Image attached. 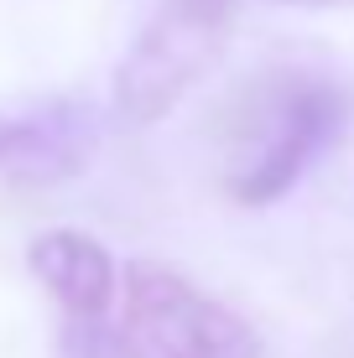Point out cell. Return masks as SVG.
Returning <instances> with one entry per match:
<instances>
[{"instance_id":"obj_4","label":"cell","mask_w":354,"mask_h":358,"mask_svg":"<svg viewBox=\"0 0 354 358\" xmlns=\"http://www.w3.org/2000/svg\"><path fill=\"white\" fill-rule=\"evenodd\" d=\"M27 265L42 280V291L73 317L79 327H94L109 317L120 296V265L94 234L83 229H47L27 244Z\"/></svg>"},{"instance_id":"obj_3","label":"cell","mask_w":354,"mask_h":358,"mask_svg":"<svg viewBox=\"0 0 354 358\" xmlns=\"http://www.w3.org/2000/svg\"><path fill=\"white\" fill-rule=\"evenodd\" d=\"M235 36V0H156L136 42L115 63V115L156 125L219 68Z\"/></svg>"},{"instance_id":"obj_6","label":"cell","mask_w":354,"mask_h":358,"mask_svg":"<svg viewBox=\"0 0 354 358\" xmlns=\"http://www.w3.org/2000/svg\"><path fill=\"white\" fill-rule=\"evenodd\" d=\"M276 6H354V0H276Z\"/></svg>"},{"instance_id":"obj_5","label":"cell","mask_w":354,"mask_h":358,"mask_svg":"<svg viewBox=\"0 0 354 358\" xmlns=\"http://www.w3.org/2000/svg\"><path fill=\"white\" fill-rule=\"evenodd\" d=\"M89 156V125L73 109L47 115H0V177L16 187L63 182Z\"/></svg>"},{"instance_id":"obj_1","label":"cell","mask_w":354,"mask_h":358,"mask_svg":"<svg viewBox=\"0 0 354 358\" xmlns=\"http://www.w3.org/2000/svg\"><path fill=\"white\" fill-rule=\"evenodd\" d=\"M354 94L323 73H266L235 104L224 145V192L240 208H271L297 187L328 145L339 141Z\"/></svg>"},{"instance_id":"obj_2","label":"cell","mask_w":354,"mask_h":358,"mask_svg":"<svg viewBox=\"0 0 354 358\" xmlns=\"http://www.w3.org/2000/svg\"><path fill=\"white\" fill-rule=\"evenodd\" d=\"M115 306L120 358H261V332L172 265L130 260Z\"/></svg>"}]
</instances>
